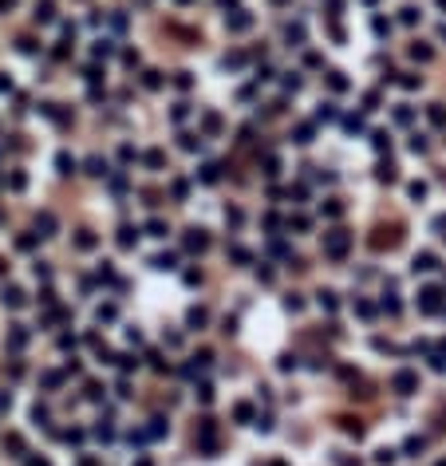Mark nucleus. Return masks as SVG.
Wrapping results in <instances>:
<instances>
[{"instance_id":"nucleus-26","label":"nucleus","mask_w":446,"mask_h":466,"mask_svg":"<svg viewBox=\"0 0 446 466\" xmlns=\"http://www.w3.org/2000/svg\"><path fill=\"white\" fill-rule=\"evenodd\" d=\"M249 24H253V16H245V12H241V16H233V20H229V28H233V32H245V28H249Z\"/></svg>"},{"instance_id":"nucleus-9","label":"nucleus","mask_w":446,"mask_h":466,"mask_svg":"<svg viewBox=\"0 0 446 466\" xmlns=\"http://www.w3.org/2000/svg\"><path fill=\"white\" fill-rule=\"evenodd\" d=\"M134 241H138V229H134V226H122V229H119V245H122V249H131Z\"/></svg>"},{"instance_id":"nucleus-14","label":"nucleus","mask_w":446,"mask_h":466,"mask_svg":"<svg viewBox=\"0 0 446 466\" xmlns=\"http://www.w3.org/2000/svg\"><path fill=\"white\" fill-rule=\"evenodd\" d=\"M87 174H95V178H103V174H107V162L99 158V154H95V158H87Z\"/></svg>"},{"instance_id":"nucleus-12","label":"nucleus","mask_w":446,"mask_h":466,"mask_svg":"<svg viewBox=\"0 0 446 466\" xmlns=\"http://www.w3.org/2000/svg\"><path fill=\"white\" fill-rule=\"evenodd\" d=\"M292 138H296L300 146H304V142H312V122H300L296 131H292Z\"/></svg>"},{"instance_id":"nucleus-48","label":"nucleus","mask_w":446,"mask_h":466,"mask_svg":"<svg viewBox=\"0 0 446 466\" xmlns=\"http://www.w3.org/2000/svg\"><path fill=\"white\" fill-rule=\"evenodd\" d=\"M24 182H28V178H24V174H20V170H16L12 178H8V186H12V190H24Z\"/></svg>"},{"instance_id":"nucleus-30","label":"nucleus","mask_w":446,"mask_h":466,"mask_svg":"<svg viewBox=\"0 0 446 466\" xmlns=\"http://www.w3.org/2000/svg\"><path fill=\"white\" fill-rule=\"evenodd\" d=\"M284 308H288V312H300V308H304V301H300L296 292H288V297H284Z\"/></svg>"},{"instance_id":"nucleus-24","label":"nucleus","mask_w":446,"mask_h":466,"mask_svg":"<svg viewBox=\"0 0 446 466\" xmlns=\"http://www.w3.org/2000/svg\"><path fill=\"white\" fill-rule=\"evenodd\" d=\"M4 451H12V454H24V443H20V435H4Z\"/></svg>"},{"instance_id":"nucleus-21","label":"nucleus","mask_w":446,"mask_h":466,"mask_svg":"<svg viewBox=\"0 0 446 466\" xmlns=\"http://www.w3.org/2000/svg\"><path fill=\"white\" fill-rule=\"evenodd\" d=\"M186 320H190V328H202L209 316H206V308H190V316H186Z\"/></svg>"},{"instance_id":"nucleus-61","label":"nucleus","mask_w":446,"mask_h":466,"mask_svg":"<svg viewBox=\"0 0 446 466\" xmlns=\"http://www.w3.org/2000/svg\"><path fill=\"white\" fill-rule=\"evenodd\" d=\"M438 36H442V40H446V24H442V32H438Z\"/></svg>"},{"instance_id":"nucleus-34","label":"nucleus","mask_w":446,"mask_h":466,"mask_svg":"<svg viewBox=\"0 0 446 466\" xmlns=\"http://www.w3.org/2000/svg\"><path fill=\"white\" fill-rule=\"evenodd\" d=\"M95 316H99V320H115L119 312H115V304H99V312H95Z\"/></svg>"},{"instance_id":"nucleus-32","label":"nucleus","mask_w":446,"mask_h":466,"mask_svg":"<svg viewBox=\"0 0 446 466\" xmlns=\"http://www.w3.org/2000/svg\"><path fill=\"white\" fill-rule=\"evenodd\" d=\"M375 462H379V466H391V462H395V451H387V447H383V451H375Z\"/></svg>"},{"instance_id":"nucleus-5","label":"nucleus","mask_w":446,"mask_h":466,"mask_svg":"<svg viewBox=\"0 0 446 466\" xmlns=\"http://www.w3.org/2000/svg\"><path fill=\"white\" fill-rule=\"evenodd\" d=\"M0 301H4V308H24V292L16 285H4V297H0Z\"/></svg>"},{"instance_id":"nucleus-16","label":"nucleus","mask_w":446,"mask_h":466,"mask_svg":"<svg viewBox=\"0 0 446 466\" xmlns=\"http://www.w3.org/2000/svg\"><path fill=\"white\" fill-rule=\"evenodd\" d=\"M418 16H423V12H418L415 4H407V8H399V20H403V24H418Z\"/></svg>"},{"instance_id":"nucleus-47","label":"nucleus","mask_w":446,"mask_h":466,"mask_svg":"<svg viewBox=\"0 0 446 466\" xmlns=\"http://www.w3.org/2000/svg\"><path fill=\"white\" fill-rule=\"evenodd\" d=\"M284 87H288V91L300 87V76H296V71H288V76H284Z\"/></svg>"},{"instance_id":"nucleus-10","label":"nucleus","mask_w":446,"mask_h":466,"mask_svg":"<svg viewBox=\"0 0 446 466\" xmlns=\"http://www.w3.org/2000/svg\"><path fill=\"white\" fill-rule=\"evenodd\" d=\"M146 233H150V237H166L170 229H166V222H162V217H150V222H146Z\"/></svg>"},{"instance_id":"nucleus-23","label":"nucleus","mask_w":446,"mask_h":466,"mask_svg":"<svg viewBox=\"0 0 446 466\" xmlns=\"http://www.w3.org/2000/svg\"><path fill=\"white\" fill-rule=\"evenodd\" d=\"M284 36H288V44L296 47L300 40H304V28H300V24H288V28H284Z\"/></svg>"},{"instance_id":"nucleus-42","label":"nucleus","mask_w":446,"mask_h":466,"mask_svg":"<svg viewBox=\"0 0 446 466\" xmlns=\"http://www.w3.org/2000/svg\"><path fill=\"white\" fill-rule=\"evenodd\" d=\"M32 419H36V423H47V407L36 403V407H32Z\"/></svg>"},{"instance_id":"nucleus-60","label":"nucleus","mask_w":446,"mask_h":466,"mask_svg":"<svg viewBox=\"0 0 446 466\" xmlns=\"http://www.w3.org/2000/svg\"><path fill=\"white\" fill-rule=\"evenodd\" d=\"M0 8H12V0H0Z\"/></svg>"},{"instance_id":"nucleus-22","label":"nucleus","mask_w":446,"mask_h":466,"mask_svg":"<svg viewBox=\"0 0 446 466\" xmlns=\"http://www.w3.org/2000/svg\"><path fill=\"white\" fill-rule=\"evenodd\" d=\"M233 419H237V423H249V419H253V407H249V403H237V407H233Z\"/></svg>"},{"instance_id":"nucleus-27","label":"nucleus","mask_w":446,"mask_h":466,"mask_svg":"<svg viewBox=\"0 0 446 466\" xmlns=\"http://www.w3.org/2000/svg\"><path fill=\"white\" fill-rule=\"evenodd\" d=\"M423 447H427L423 438H407V443H403V451L411 454V458H415V454H423Z\"/></svg>"},{"instance_id":"nucleus-8","label":"nucleus","mask_w":446,"mask_h":466,"mask_svg":"<svg viewBox=\"0 0 446 466\" xmlns=\"http://www.w3.org/2000/svg\"><path fill=\"white\" fill-rule=\"evenodd\" d=\"M36 229H44V237H47V233H56V213L44 210L40 217H36Z\"/></svg>"},{"instance_id":"nucleus-33","label":"nucleus","mask_w":446,"mask_h":466,"mask_svg":"<svg viewBox=\"0 0 446 466\" xmlns=\"http://www.w3.org/2000/svg\"><path fill=\"white\" fill-rule=\"evenodd\" d=\"M371 28L379 32V36H387V32H391V20H383V16H375V20H371Z\"/></svg>"},{"instance_id":"nucleus-6","label":"nucleus","mask_w":446,"mask_h":466,"mask_svg":"<svg viewBox=\"0 0 446 466\" xmlns=\"http://www.w3.org/2000/svg\"><path fill=\"white\" fill-rule=\"evenodd\" d=\"M24 344H28V332H24V324H12V332H8V348H12V352H20Z\"/></svg>"},{"instance_id":"nucleus-7","label":"nucleus","mask_w":446,"mask_h":466,"mask_svg":"<svg viewBox=\"0 0 446 466\" xmlns=\"http://www.w3.org/2000/svg\"><path fill=\"white\" fill-rule=\"evenodd\" d=\"M438 269V257L434 253H415V273H431Z\"/></svg>"},{"instance_id":"nucleus-43","label":"nucleus","mask_w":446,"mask_h":466,"mask_svg":"<svg viewBox=\"0 0 446 466\" xmlns=\"http://www.w3.org/2000/svg\"><path fill=\"white\" fill-rule=\"evenodd\" d=\"M411 151H415V154L427 151V135H415V138H411Z\"/></svg>"},{"instance_id":"nucleus-55","label":"nucleus","mask_w":446,"mask_h":466,"mask_svg":"<svg viewBox=\"0 0 446 466\" xmlns=\"http://www.w3.org/2000/svg\"><path fill=\"white\" fill-rule=\"evenodd\" d=\"M87 399H103V387H99V383H87Z\"/></svg>"},{"instance_id":"nucleus-37","label":"nucleus","mask_w":446,"mask_h":466,"mask_svg":"<svg viewBox=\"0 0 446 466\" xmlns=\"http://www.w3.org/2000/svg\"><path fill=\"white\" fill-rule=\"evenodd\" d=\"M431 122H446V111H442V103H431Z\"/></svg>"},{"instance_id":"nucleus-2","label":"nucleus","mask_w":446,"mask_h":466,"mask_svg":"<svg viewBox=\"0 0 446 466\" xmlns=\"http://www.w3.org/2000/svg\"><path fill=\"white\" fill-rule=\"evenodd\" d=\"M391 391H395V395H415V391H418V376H415V372H407V367L395 372V376H391Z\"/></svg>"},{"instance_id":"nucleus-25","label":"nucleus","mask_w":446,"mask_h":466,"mask_svg":"<svg viewBox=\"0 0 446 466\" xmlns=\"http://www.w3.org/2000/svg\"><path fill=\"white\" fill-rule=\"evenodd\" d=\"M146 435H150V438H162V435H166V419H162V415H158V419H150V431H146Z\"/></svg>"},{"instance_id":"nucleus-56","label":"nucleus","mask_w":446,"mask_h":466,"mask_svg":"<svg viewBox=\"0 0 446 466\" xmlns=\"http://www.w3.org/2000/svg\"><path fill=\"white\" fill-rule=\"evenodd\" d=\"M186 115H190V107H186V103H178V107H174V122H182Z\"/></svg>"},{"instance_id":"nucleus-53","label":"nucleus","mask_w":446,"mask_h":466,"mask_svg":"<svg viewBox=\"0 0 446 466\" xmlns=\"http://www.w3.org/2000/svg\"><path fill=\"white\" fill-rule=\"evenodd\" d=\"M395 122H411V107H399V111H395Z\"/></svg>"},{"instance_id":"nucleus-46","label":"nucleus","mask_w":446,"mask_h":466,"mask_svg":"<svg viewBox=\"0 0 446 466\" xmlns=\"http://www.w3.org/2000/svg\"><path fill=\"white\" fill-rule=\"evenodd\" d=\"M324 213H328V217H340V213H343V206H340V202H328V206H324Z\"/></svg>"},{"instance_id":"nucleus-1","label":"nucleus","mask_w":446,"mask_h":466,"mask_svg":"<svg viewBox=\"0 0 446 466\" xmlns=\"http://www.w3.org/2000/svg\"><path fill=\"white\" fill-rule=\"evenodd\" d=\"M348 249H352V237H348L343 229H332V233H324V253L332 257V261H343V257H348Z\"/></svg>"},{"instance_id":"nucleus-39","label":"nucleus","mask_w":446,"mask_h":466,"mask_svg":"<svg viewBox=\"0 0 446 466\" xmlns=\"http://www.w3.org/2000/svg\"><path fill=\"white\" fill-rule=\"evenodd\" d=\"M95 56H99V60H107V56H111V40H99V44H95Z\"/></svg>"},{"instance_id":"nucleus-11","label":"nucleus","mask_w":446,"mask_h":466,"mask_svg":"<svg viewBox=\"0 0 446 466\" xmlns=\"http://www.w3.org/2000/svg\"><path fill=\"white\" fill-rule=\"evenodd\" d=\"M56 166H60V174H71V170H75V158H71L67 151H60V154H56Z\"/></svg>"},{"instance_id":"nucleus-36","label":"nucleus","mask_w":446,"mask_h":466,"mask_svg":"<svg viewBox=\"0 0 446 466\" xmlns=\"http://www.w3.org/2000/svg\"><path fill=\"white\" fill-rule=\"evenodd\" d=\"M115 363H119L122 372H131V367H138V360H134V356H115Z\"/></svg>"},{"instance_id":"nucleus-57","label":"nucleus","mask_w":446,"mask_h":466,"mask_svg":"<svg viewBox=\"0 0 446 466\" xmlns=\"http://www.w3.org/2000/svg\"><path fill=\"white\" fill-rule=\"evenodd\" d=\"M399 83H403V87H407V91H411V87H418V83H423V79H418V76H403Z\"/></svg>"},{"instance_id":"nucleus-15","label":"nucleus","mask_w":446,"mask_h":466,"mask_svg":"<svg viewBox=\"0 0 446 466\" xmlns=\"http://www.w3.org/2000/svg\"><path fill=\"white\" fill-rule=\"evenodd\" d=\"M217 178H221V166H217V162L202 166V182H217Z\"/></svg>"},{"instance_id":"nucleus-13","label":"nucleus","mask_w":446,"mask_h":466,"mask_svg":"<svg viewBox=\"0 0 446 466\" xmlns=\"http://www.w3.org/2000/svg\"><path fill=\"white\" fill-rule=\"evenodd\" d=\"M52 0H40V4H36V20H40V24H47V20H52Z\"/></svg>"},{"instance_id":"nucleus-54","label":"nucleus","mask_w":446,"mask_h":466,"mask_svg":"<svg viewBox=\"0 0 446 466\" xmlns=\"http://www.w3.org/2000/svg\"><path fill=\"white\" fill-rule=\"evenodd\" d=\"M296 367V356H281V372H292Z\"/></svg>"},{"instance_id":"nucleus-51","label":"nucleus","mask_w":446,"mask_h":466,"mask_svg":"<svg viewBox=\"0 0 446 466\" xmlns=\"http://www.w3.org/2000/svg\"><path fill=\"white\" fill-rule=\"evenodd\" d=\"M197 399H202V403H209V399H213V387H209V383H202V387H197Z\"/></svg>"},{"instance_id":"nucleus-31","label":"nucleus","mask_w":446,"mask_h":466,"mask_svg":"<svg viewBox=\"0 0 446 466\" xmlns=\"http://www.w3.org/2000/svg\"><path fill=\"white\" fill-rule=\"evenodd\" d=\"M320 308H324V312H336V292H320Z\"/></svg>"},{"instance_id":"nucleus-29","label":"nucleus","mask_w":446,"mask_h":466,"mask_svg":"<svg viewBox=\"0 0 446 466\" xmlns=\"http://www.w3.org/2000/svg\"><path fill=\"white\" fill-rule=\"evenodd\" d=\"M182 146L186 151H202V135H182Z\"/></svg>"},{"instance_id":"nucleus-40","label":"nucleus","mask_w":446,"mask_h":466,"mask_svg":"<svg viewBox=\"0 0 446 466\" xmlns=\"http://www.w3.org/2000/svg\"><path fill=\"white\" fill-rule=\"evenodd\" d=\"M142 83H146V87H162V76H158V71H146V76H142Z\"/></svg>"},{"instance_id":"nucleus-28","label":"nucleus","mask_w":446,"mask_h":466,"mask_svg":"<svg viewBox=\"0 0 446 466\" xmlns=\"http://www.w3.org/2000/svg\"><path fill=\"white\" fill-rule=\"evenodd\" d=\"M316 119H320V122H332V119H336V107H332V103H320Z\"/></svg>"},{"instance_id":"nucleus-20","label":"nucleus","mask_w":446,"mask_h":466,"mask_svg":"<svg viewBox=\"0 0 446 466\" xmlns=\"http://www.w3.org/2000/svg\"><path fill=\"white\" fill-rule=\"evenodd\" d=\"M343 131H348V135H359V131H363V119H359V115H348V119H343Z\"/></svg>"},{"instance_id":"nucleus-45","label":"nucleus","mask_w":446,"mask_h":466,"mask_svg":"<svg viewBox=\"0 0 446 466\" xmlns=\"http://www.w3.org/2000/svg\"><path fill=\"white\" fill-rule=\"evenodd\" d=\"M75 245H79V249H91V245H95V237H91L87 229H83V233H79V241H75Z\"/></svg>"},{"instance_id":"nucleus-44","label":"nucleus","mask_w":446,"mask_h":466,"mask_svg":"<svg viewBox=\"0 0 446 466\" xmlns=\"http://www.w3.org/2000/svg\"><path fill=\"white\" fill-rule=\"evenodd\" d=\"M60 383H63L60 372H47V376H44V387H60Z\"/></svg>"},{"instance_id":"nucleus-41","label":"nucleus","mask_w":446,"mask_h":466,"mask_svg":"<svg viewBox=\"0 0 446 466\" xmlns=\"http://www.w3.org/2000/svg\"><path fill=\"white\" fill-rule=\"evenodd\" d=\"M411 198H415V202H423V198H427V186H423V182H411Z\"/></svg>"},{"instance_id":"nucleus-58","label":"nucleus","mask_w":446,"mask_h":466,"mask_svg":"<svg viewBox=\"0 0 446 466\" xmlns=\"http://www.w3.org/2000/svg\"><path fill=\"white\" fill-rule=\"evenodd\" d=\"M229 257H233V261H249V253H245L241 245H233V249H229Z\"/></svg>"},{"instance_id":"nucleus-50","label":"nucleus","mask_w":446,"mask_h":466,"mask_svg":"<svg viewBox=\"0 0 446 466\" xmlns=\"http://www.w3.org/2000/svg\"><path fill=\"white\" fill-rule=\"evenodd\" d=\"M383 312L395 316V312H399V301H395V297H383Z\"/></svg>"},{"instance_id":"nucleus-38","label":"nucleus","mask_w":446,"mask_h":466,"mask_svg":"<svg viewBox=\"0 0 446 466\" xmlns=\"http://www.w3.org/2000/svg\"><path fill=\"white\" fill-rule=\"evenodd\" d=\"M411 56H415V60H431V47H423V44H411Z\"/></svg>"},{"instance_id":"nucleus-17","label":"nucleus","mask_w":446,"mask_h":466,"mask_svg":"<svg viewBox=\"0 0 446 466\" xmlns=\"http://www.w3.org/2000/svg\"><path fill=\"white\" fill-rule=\"evenodd\" d=\"M328 87H332V91H348V79H343V71H328Z\"/></svg>"},{"instance_id":"nucleus-4","label":"nucleus","mask_w":446,"mask_h":466,"mask_svg":"<svg viewBox=\"0 0 446 466\" xmlns=\"http://www.w3.org/2000/svg\"><path fill=\"white\" fill-rule=\"evenodd\" d=\"M206 245H209L206 229H186V249H190V253H202Z\"/></svg>"},{"instance_id":"nucleus-18","label":"nucleus","mask_w":446,"mask_h":466,"mask_svg":"<svg viewBox=\"0 0 446 466\" xmlns=\"http://www.w3.org/2000/svg\"><path fill=\"white\" fill-rule=\"evenodd\" d=\"M371 146H375V151H391V135H387V131H375V135H371Z\"/></svg>"},{"instance_id":"nucleus-35","label":"nucleus","mask_w":446,"mask_h":466,"mask_svg":"<svg viewBox=\"0 0 446 466\" xmlns=\"http://www.w3.org/2000/svg\"><path fill=\"white\" fill-rule=\"evenodd\" d=\"M379 182H395V166H391V162L379 166Z\"/></svg>"},{"instance_id":"nucleus-49","label":"nucleus","mask_w":446,"mask_h":466,"mask_svg":"<svg viewBox=\"0 0 446 466\" xmlns=\"http://www.w3.org/2000/svg\"><path fill=\"white\" fill-rule=\"evenodd\" d=\"M111 190H115V194H122V190H127V178H122V174H115V178H111Z\"/></svg>"},{"instance_id":"nucleus-52","label":"nucleus","mask_w":446,"mask_h":466,"mask_svg":"<svg viewBox=\"0 0 446 466\" xmlns=\"http://www.w3.org/2000/svg\"><path fill=\"white\" fill-rule=\"evenodd\" d=\"M146 166H154V170H158V166H162V151H150V154H146Z\"/></svg>"},{"instance_id":"nucleus-3","label":"nucleus","mask_w":446,"mask_h":466,"mask_svg":"<svg viewBox=\"0 0 446 466\" xmlns=\"http://www.w3.org/2000/svg\"><path fill=\"white\" fill-rule=\"evenodd\" d=\"M418 308H423V312H442V288H423V292H418Z\"/></svg>"},{"instance_id":"nucleus-62","label":"nucleus","mask_w":446,"mask_h":466,"mask_svg":"<svg viewBox=\"0 0 446 466\" xmlns=\"http://www.w3.org/2000/svg\"><path fill=\"white\" fill-rule=\"evenodd\" d=\"M438 8H446V0H438Z\"/></svg>"},{"instance_id":"nucleus-19","label":"nucleus","mask_w":446,"mask_h":466,"mask_svg":"<svg viewBox=\"0 0 446 466\" xmlns=\"http://www.w3.org/2000/svg\"><path fill=\"white\" fill-rule=\"evenodd\" d=\"M174 261H178L174 253H158L154 261H150V265H154V269H174Z\"/></svg>"},{"instance_id":"nucleus-59","label":"nucleus","mask_w":446,"mask_h":466,"mask_svg":"<svg viewBox=\"0 0 446 466\" xmlns=\"http://www.w3.org/2000/svg\"><path fill=\"white\" fill-rule=\"evenodd\" d=\"M28 466H47V462H44V458H28Z\"/></svg>"}]
</instances>
